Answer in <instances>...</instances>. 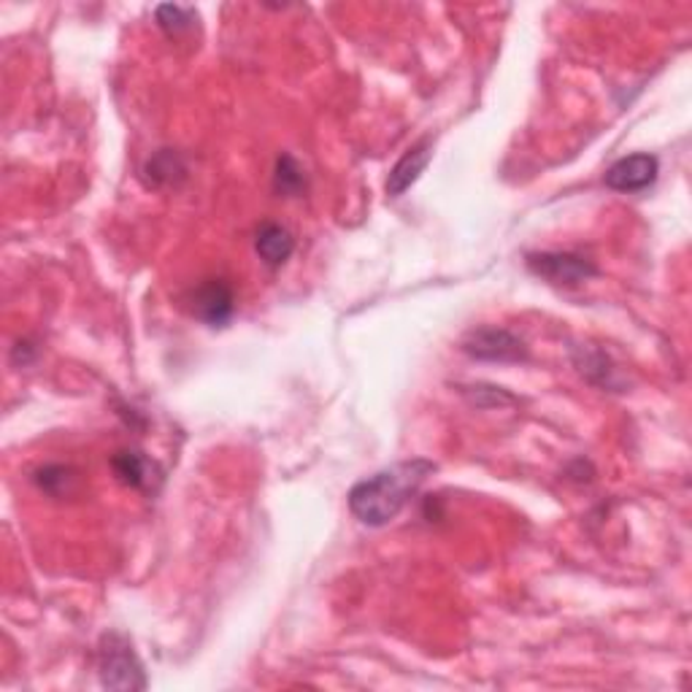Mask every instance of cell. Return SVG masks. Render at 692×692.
Listing matches in <instances>:
<instances>
[{
  "mask_svg": "<svg viewBox=\"0 0 692 692\" xmlns=\"http://www.w3.org/2000/svg\"><path fill=\"white\" fill-rule=\"evenodd\" d=\"M73 482H77V476L66 465H46L36 474V484L51 498H62V495L71 493Z\"/></svg>",
  "mask_w": 692,
  "mask_h": 692,
  "instance_id": "cell-13",
  "label": "cell"
},
{
  "mask_svg": "<svg viewBox=\"0 0 692 692\" xmlns=\"http://www.w3.org/2000/svg\"><path fill=\"white\" fill-rule=\"evenodd\" d=\"M657 173H660V163H657L655 154H627L606 171V187L614 189V193H638V189H647L649 184H655Z\"/></svg>",
  "mask_w": 692,
  "mask_h": 692,
  "instance_id": "cell-5",
  "label": "cell"
},
{
  "mask_svg": "<svg viewBox=\"0 0 692 692\" xmlns=\"http://www.w3.org/2000/svg\"><path fill=\"white\" fill-rule=\"evenodd\" d=\"M528 270L541 276V279L552 281V285L565 287H576L598 274V268L590 260L570 255V252H533V255H528Z\"/></svg>",
  "mask_w": 692,
  "mask_h": 692,
  "instance_id": "cell-4",
  "label": "cell"
},
{
  "mask_svg": "<svg viewBox=\"0 0 692 692\" xmlns=\"http://www.w3.org/2000/svg\"><path fill=\"white\" fill-rule=\"evenodd\" d=\"M579 366V371L585 373L590 382L601 384V388H616V368H611L609 357L603 355V351H587L585 360L576 362Z\"/></svg>",
  "mask_w": 692,
  "mask_h": 692,
  "instance_id": "cell-14",
  "label": "cell"
},
{
  "mask_svg": "<svg viewBox=\"0 0 692 692\" xmlns=\"http://www.w3.org/2000/svg\"><path fill=\"white\" fill-rule=\"evenodd\" d=\"M114 474L123 484H128L132 489H143V493H154L163 482V471L154 460H149L147 454L136 452V449H125L117 452L112 460Z\"/></svg>",
  "mask_w": 692,
  "mask_h": 692,
  "instance_id": "cell-7",
  "label": "cell"
},
{
  "mask_svg": "<svg viewBox=\"0 0 692 692\" xmlns=\"http://www.w3.org/2000/svg\"><path fill=\"white\" fill-rule=\"evenodd\" d=\"M274 187H276V193L287 195V198L301 195L305 189V171L301 169V163H298L292 154H281V158L276 160Z\"/></svg>",
  "mask_w": 692,
  "mask_h": 692,
  "instance_id": "cell-11",
  "label": "cell"
},
{
  "mask_svg": "<svg viewBox=\"0 0 692 692\" xmlns=\"http://www.w3.org/2000/svg\"><path fill=\"white\" fill-rule=\"evenodd\" d=\"M430 158H432V141L430 138H423V141L414 143V147L408 149L401 160H397L395 169L390 171V178H388V193L392 195V198H401V195L406 193V189L412 187L419 176H423V171L428 169Z\"/></svg>",
  "mask_w": 692,
  "mask_h": 692,
  "instance_id": "cell-8",
  "label": "cell"
},
{
  "mask_svg": "<svg viewBox=\"0 0 692 692\" xmlns=\"http://www.w3.org/2000/svg\"><path fill=\"white\" fill-rule=\"evenodd\" d=\"M235 298L222 279H209L193 292V314L209 327H224L233 320Z\"/></svg>",
  "mask_w": 692,
  "mask_h": 692,
  "instance_id": "cell-6",
  "label": "cell"
},
{
  "mask_svg": "<svg viewBox=\"0 0 692 692\" xmlns=\"http://www.w3.org/2000/svg\"><path fill=\"white\" fill-rule=\"evenodd\" d=\"M463 351L474 360L487 362H522L528 360V346L504 327H476L463 338Z\"/></svg>",
  "mask_w": 692,
  "mask_h": 692,
  "instance_id": "cell-3",
  "label": "cell"
},
{
  "mask_svg": "<svg viewBox=\"0 0 692 692\" xmlns=\"http://www.w3.org/2000/svg\"><path fill=\"white\" fill-rule=\"evenodd\" d=\"M141 176L143 182H147V187H176L178 182L187 178V163H184L182 154L173 152V149H160V152H154L152 158L143 163Z\"/></svg>",
  "mask_w": 692,
  "mask_h": 692,
  "instance_id": "cell-10",
  "label": "cell"
},
{
  "mask_svg": "<svg viewBox=\"0 0 692 692\" xmlns=\"http://www.w3.org/2000/svg\"><path fill=\"white\" fill-rule=\"evenodd\" d=\"M432 471L436 465L430 460L417 458L362 478L351 487L349 511L368 528H382L406 509L408 500L417 495V489Z\"/></svg>",
  "mask_w": 692,
  "mask_h": 692,
  "instance_id": "cell-1",
  "label": "cell"
},
{
  "mask_svg": "<svg viewBox=\"0 0 692 692\" xmlns=\"http://www.w3.org/2000/svg\"><path fill=\"white\" fill-rule=\"evenodd\" d=\"M154 16H158V25L163 27L169 36H178V33L189 31V27L195 25V20H198L195 9H187V5H173V3L158 5Z\"/></svg>",
  "mask_w": 692,
  "mask_h": 692,
  "instance_id": "cell-12",
  "label": "cell"
},
{
  "mask_svg": "<svg viewBox=\"0 0 692 692\" xmlns=\"http://www.w3.org/2000/svg\"><path fill=\"white\" fill-rule=\"evenodd\" d=\"M255 250L265 265L279 268V265H285L292 252H296V239H292L290 230L281 228V224L265 222L260 224L255 235Z\"/></svg>",
  "mask_w": 692,
  "mask_h": 692,
  "instance_id": "cell-9",
  "label": "cell"
},
{
  "mask_svg": "<svg viewBox=\"0 0 692 692\" xmlns=\"http://www.w3.org/2000/svg\"><path fill=\"white\" fill-rule=\"evenodd\" d=\"M97 677L106 690H147V673L130 638L112 631L103 633L97 647Z\"/></svg>",
  "mask_w": 692,
  "mask_h": 692,
  "instance_id": "cell-2",
  "label": "cell"
}]
</instances>
